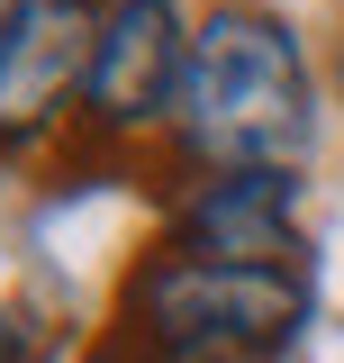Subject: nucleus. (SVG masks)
<instances>
[{
    "label": "nucleus",
    "mask_w": 344,
    "mask_h": 363,
    "mask_svg": "<svg viewBox=\"0 0 344 363\" xmlns=\"http://www.w3.org/2000/svg\"><path fill=\"white\" fill-rule=\"evenodd\" d=\"M181 128H190L200 155H236L245 173L299 155L308 128H317V100H308V64L290 45V28H272L254 9H217L190 37Z\"/></svg>",
    "instance_id": "obj_1"
},
{
    "label": "nucleus",
    "mask_w": 344,
    "mask_h": 363,
    "mask_svg": "<svg viewBox=\"0 0 344 363\" xmlns=\"http://www.w3.org/2000/svg\"><path fill=\"white\" fill-rule=\"evenodd\" d=\"M145 336L181 363H236V354H281L308 318V291L281 264H209V255H164L136 281Z\"/></svg>",
    "instance_id": "obj_2"
},
{
    "label": "nucleus",
    "mask_w": 344,
    "mask_h": 363,
    "mask_svg": "<svg viewBox=\"0 0 344 363\" xmlns=\"http://www.w3.org/2000/svg\"><path fill=\"white\" fill-rule=\"evenodd\" d=\"M181 73H190V37L172 18V0H118L100 18V45H91V109L100 118H154V109H181Z\"/></svg>",
    "instance_id": "obj_3"
},
{
    "label": "nucleus",
    "mask_w": 344,
    "mask_h": 363,
    "mask_svg": "<svg viewBox=\"0 0 344 363\" xmlns=\"http://www.w3.org/2000/svg\"><path fill=\"white\" fill-rule=\"evenodd\" d=\"M91 45H100V28H91L73 0L37 9V18L9 37V55H0V136L45 128V109L73 82H91Z\"/></svg>",
    "instance_id": "obj_4"
},
{
    "label": "nucleus",
    "mask_w": 344,
    "mask_h": 363,
    "mask_svg": "<svg viewBox=\"0 0 344 363\" xmlns=\"http://www.w3.org/2000/svg\"><path fill=\"white\" fill-rule=\"evenodd\" d=\"M290 200H299V182L281 173V164L227 173L190 209V236H200L209 264H272V255H290Z\"/></svg>",
    "instance_id": "obj_5"
},
{
    "label": "nucleus",
    "mask_w": 344,
    "mask_h": 363,
    "mask_svg": "<svg viewBox=\"0 0 344 363\" xmlns=\"http://www.w3.org/2000/svg\"><path fill=\"white\" fill-rule=\"evenodd\" d=\"M28 18H37V0H0V55H9V37H18Z\"/></svg>",
    "instance_id": "obj_6"
}]
</instances>
